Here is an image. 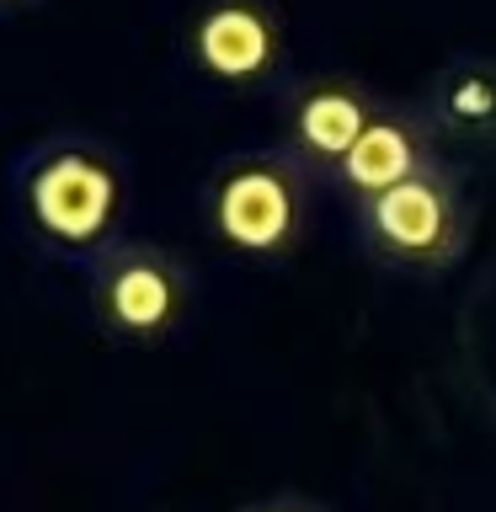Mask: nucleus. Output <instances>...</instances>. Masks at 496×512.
<instances>
[{"mask_svg":"<svg viewBox=\"0 0 496 512\" xmlns=\"http://www.w3.org/2000/svg\"><path fill=\"white\" fill-rule=\"evenodd\" d=\"M416 112L443 150H496V59L454 54L438 64Z\"/></svg>","mask_w":496,"mask_h":512,"instance_id":"obj_8","label":"nucleus"},{"mask_svg":"<svg viewBox=\"0 0 496 512\" xmlns=\"http://www.w3.org/2000/svg\"><path fill=\"white\" fill-rule=\"evenodd\" d=\"M310 198L315 182L283 150H246L214 166L203 208H208V230L219 235L224 251L278 267L304 246Z\"/></svg>","mask_w":496,"mask_h":512,"instance_id":"obj_3","label":"nucleus"},{"mask_svg":"<svg viewBox=\"0 0 496 512\" xmlns=\"http://www.w3.org/2000/svg\"><path fill=\"white\" fill-rule=\"evenodd\" d=\"M240 512H326V507L310 502V496L283 491V496H262V502H251V507H240Z\"/></svg>","mask_w":496,"mask_h":512,"instance_id":"obj_9","label":"nucleus"},{"mask_svg":"<svg viewBox=\"0 0 496 512\" xmlns=\"http://www.w3.org/2000/svg\"><path fill=\"white\" fill-rule=\"evenodd\" d=\"M187 54L224 91H283L288 22L278 0H203L187 27Z\"/></svg>","mask_w":496,"mask_h":512,"instance_id":"obj_5","label":"nucleus"},{"mask_svg":"<svg viewBox=\"0 0 496 512\" xmlns=\"http://www.w3.org/2000/svg\"><path fill=\"white\" fill-rule=\"evenodd\" d=\"M438 160H443V144L432 139V128H427L422 112L379 102V112L368 118V128L358 134V144L347 150L342 171H336V187L352 192V203H358V198L384 192V187L411 182L416 171L438 166Z\"/></svg>","mask_w":496,"mask_h":512,"instance_id":"obj_7","label":"nucleus"},{"mask_svg":"<svg viewBox=\"0 0 496 512\" xmlns=\"http://www.w3.org/2000/svg\"><path fill=\"white\" fill-rule=\"evenodd\" d=\"M379 112V102L368 96V86L347 75H304L283 80L278 91V144L310 182H336L347 150L358 144L368 118Z\"/></svg>","mask_w":496,"mask_h":512,"instance_id":"obj_6","label":"nucleus"},{"mask_svg":"<svg viewBox=\"0 0 496 512\" xmlns=\"http://www.w3.org/2000/svg\"><path fill=\"white\" fill-rule=\"evenodd\" d=\"M22 214L32 235L43 240L54 256L70 262H96L112 240H118L123 219V171L118 160L102 155L86 139H59L38 150L22 171Z\"/></svg>","mask_w":496,"mask_h":512,"instance_id":"obj_1","label":"nucleus"},{"mask_svg":"<svg viewBox=\"0 0 496 512\" xmlns=\"http://www.w3.org/2000/svg\"><path fill=\"white\" fill-rule=\"evenodd\" d=\"M38 0H0V11H32Z\"/></svg>","mask_w":496,"mask_h":512,"instance_id":"obj_10","label":"nucleus"},{"mask_svg":"<svg viewBox=\"0 0 496 512\" xmlns=\"http://www.w3.org/2000/svg\"><path fill=\"white\" fill-rule=\"evenodd\" d=\"M358 240L374 262L395 272H448L470 251V192L448 171V160H438L411 182L358 198Z\"/></svg>","mask_w":496,"mask_h":512,"instance_id":"obj_4","label":"nucleus"},{"mask_svg":"<svg viewBox=\"0 0 496 512\" xmlns=\"http://www.w3.org/2000/svg\"><path fill=\"white\" fill-rule=\"evenodd\" d=\"M86 304L107 342L171 347L192 326L198 278L171 246L118 235L96 262H86Z\"/></svg>","mask_w":496,"mask_h":512,"instance_id":"obj_2","label":"nucleus"}]
</instances>
